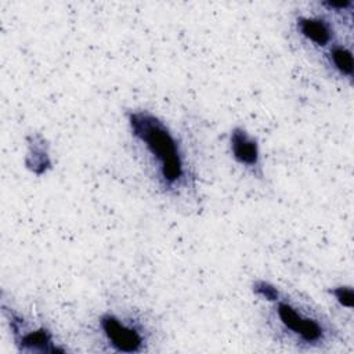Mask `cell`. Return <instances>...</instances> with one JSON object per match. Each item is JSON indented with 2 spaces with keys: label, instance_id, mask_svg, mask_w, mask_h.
Here are the masks:
<instances>
[{
  "label": "cell",
  "instance_id": "obj_7",
  "mask_svg": "<svg viewBox=\"0 0 354 354\" xmlns=\"http://www.w3.org/2000/svg\"><path fill=\"white\" fill-rule=\"evenodd\" d=\"M322 65L336 77L346 80L351 84L353 82V48L351 43L343 40L335 41L325 51L321 53Z\"/></svg>",
  "mask_w": 354,
  "mask_h": 354
},
{
  "label": "cell",
  "instance_id": "obj_2",
  "mask_svg": "<svg viewBox=\"0 0 354 354\" xmlns=\"http://www.w3.org/2000/svg\"><path fill=\"white\" fill-rule=\"evenodd\" d=\"M263 324L275 343L295 351H328L342 340L333 319L296 292L279 289L275 299L266 301Z\"/></svg>",
  "mask_w": 354,
  "mask_h": 354
},
{
  "label": "cell",
  "instance_id": "obj_3",
  "mask_svg": "<svg viewBox=\"0 0 354 354\" xmlns=\"http://www.w3.org/2000/svg\"><path fill=\"white\" fill-rule=\"evenodd\" d=\"M88 350L113 354L156 351L160 326L151 311L127 303H113L97 311L84 329Z\"/></svg>",
  "mask_w": 354,
  "mask_h": 354
},
{
  "label": "cell",
  "instance_id": "obj_1",
  "mask_svg": "<svg viewBox=\"0 0 354 354\" xmlns=\"http://www.w3.org/2000/svg\"><path fill=\"white\" fill-rule=\"evenodd\" d=\"M126 123L134 152L155 188L174 201L195 196L198 174L181 134L145 108L130 109Z\"/></svg>",
  "mask_w": 354,
  "mask_h": 354
},
{
  "label": "cell",
  "instance_id": "obj_4",
  "mask_svg": "<svg viewBox=\"0 0 354 354\" xmlns=\"http://www.w3.org/2000/svg\"><path fill=\"white\" fill-rule=\"evenodd\" d=\"M0 311L17 351L26 354L71 351L65 343L58 340L55 332L44 319L21 308L11 299H7L4 292L0 299Z\"/></svg>",
  "mask_w": 354,
  "mask_h": 354
},
{
  "label": "cell",
  "instance_id": "obj_5",
  "mask_svg": "<svg viewBox=\"0 0 354 354\" xmlns=\"http://www.w3.org/2000/svg\"><path fill=\"white\" fill-rule=\"evenodd\" d=\"M321 8V7H319ZM336 19L326 11H301L293 17L292 29L306 48L322 53L339 40Z\"/></svg>",
  "mask_w": 354,
  "mask_h": 354
},
{
  "label": "cell",
  "instance_id": "obj_8",
  "mask_svg": "<svg viewBox=\"0 0 354 354\" xmlns=\"http://www.w3.org/2000/svg\"><path fill=\"white\" fill-rule=\"evenodd\" d=\"M329 295L333 297V300L347 311H353L354 307V296H353V288L351 285H339L329 289Z\"/></svg>",
  "mask_w": 354,
  "mask_h": 354
},
{
  "label": "cell",
  "instance_id": "obj_6",
  "mask_svg": "<svg viewBox=\"0 0 354 354\" xmlns=\"http://www.w3.org/2000/svg\"><path fill=\"white\" fill-rule=\"evenodd\" d=\"M228 149L232 160L254 178L264 177L260 144L256 136L243 126H234L228 134Z\"/></svg>",
  "mask_w": 354,
  "mask_h": 354
}]
</instances>
